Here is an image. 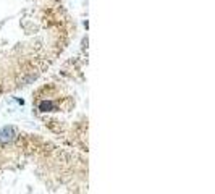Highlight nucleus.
Masks as SVG:
<instances>
[{
	"label": "nucleus",
	"mask_w": 215,
	"mask_h": 194,
	"mask_svg": "<svg viewBox=\"0 0 215 194\" xmlns=\"http://www.w3.org/2000/svg\"><path fill=\"white\" fill-rule=\"evenodd\" d=\"M15 139V131L13 128H3L0 131V143H8V141Z\"/></svg>",
	"instance_id": "obj_1"
},
{
	"label": "nucleus",
	"mask_w": 215,
	"mask_h": 194,
	"mask_svg": "<svg viewBox=\"0 0 215 194\" xmlns=\"http://www.w3.org/2000/svg\"><path fill=\"white\" fill-rule=\"evenodd\" d=\"M39 109L42 110V112H47V110H52V109H54V105H52V102H42Z\"/></svg>",
	"instance_id": "obj_2"
}]
</instances>
